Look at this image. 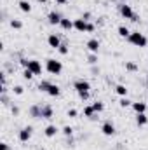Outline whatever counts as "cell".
<instances>
[{"mask_svg":"<svg viewBox=\"0 0 148 150\" xmlns=\"http://www.w3.org/2000/svg\"><path fill=\"white\" fill-rule=\"evenodd\" d=\"M136 124H138L140 127L147 126V124H148V117H147V113H136Z\"/></svg>","mask_w":148,"mask_h":150,"instance_id":"obj_18","label":"cell"},{"mask_svg":"<svg viewBox=\"0 0 148 150\" xmlns=\"http://www.w3.org/2000/svg\"><path fill=\"white\" fill-rule=\"evenodd\" d=\"M78 96H80V100H89V93H78Z\"/></svg>","mask_w":148,"mask_h":150,"instance_id":"obj_34","label":"cell"},{"mask_svg":"<svg viewBox=\"0 0 148 150\" xmlns=\"http://www.w3.org/2000/svg\"><path fill=\"white\" fill-rule=\"evenodd\" d=\"M115 93L124 98V96H127V87H125L124 84H117V86H115Z\"/></svg>","mask_w":148,"mask_h":150,"instance_id":"obj_20","label":"cell"},{"mask_svg":"<svg viewBox=\"0 0 148 150\" xmlns=\"http://www.w3.org/2000/svg\"><path fill=\"white\" fill-rule=\"evenodd\" d=\"M58 52H59L61 56H66V54L70 52V49H68V45H66V44H61V45L58 47Z\"/></svg>","mask_w":148,"mask_h":150,"instance_id":"obj_26","label":"cell"},{"mask_svg":"<svg viewBox=\"0 0 148 150\" xmlns=\"http://www.w3.org/2000/svg\"><path fill=\"white\" fill-rule=\"evenodd\" d=\"M30 115L33 119H42V105H32L30 107Z\"/></svg>","mask_w":148,"mask_h":150,"instance_id":"obj_15","label":"cell"},{"mask_svg":"<svg viewBox=\"0 0 148 150\" xmlns=\"http://www.w3.org/2000/svg\"><path fill=\"white\" fill-rule=\"evenodd\" d=\"M0 150H9V145L7 143H0Z\"/></svg>","mask_w":148,"mask_h":150,"instance_id":"obj_37","label":"cell"},{"mask_svg":"<svg viewBox=\"0 0 148 150\" xmlns=\"http://www.w3.org/2000/svg\"><path fill=\"white\" fill-rule=\"evenodd\" d=\"M73 89L77 93H89V91H91V84H89V80L77 79L73 82Z\"/></svg>","mask_w":148,"mask_h":150,"instance_id":"obj_3","label":"cell"},{"mask_svg":"<svg viewBox=\"0 0 148 150\" xmlns=\"http://www.w3.org/2000/svg\"><path fill=\"white\" fill-rule=\"evenodd\" d=\"M87 26H89V21H85L84 18H78V19L73 21V28L77 30V32H80V33L87 32Z\"/></svg>","mask_w":148,"mask_h":150,"instance_id":"obj_6","label":"cell"},{"mask_svg":"<svg viewBox=\"0 0 148 150\" xmlns=\"http://www.w3.org/2000/svg\"><path fill=\"white\" fill-rule=\"evenodd\" d=\"M117 33H118V37H122V38H127L129 35H131L129 28H127V26H124V25H120V26L117 28Z\"/></svg>","mask_w":148,"mask_h":150,"instance_id":"obj_19","label":"cell"},{"mask_svg":"<svg viewBox=\"0 0 148 150\" xmlns=\"http://www.w3.org/2000/svg\"><path fill=\"white\" fill-rule=\"evenodd\" d=\"M131 107L136 113H147V103H143V101H132Z\"/></svg>","mask_w":148,"mask_h":150,"instance_id":"obj_12","label":"cell"},{"mask_svg":"<svg viewBox=\"0 0 148 150\" xmlns=\"http://www.w3.org/2000/svg\"><path fill=\"white\" fill-rule=\"evenodd\" d=\"M68 117H77V110L75 108H70L68 110Z\"/></svg>","mask_w":148,"mask_h":150,"instance_id":"obj_36","label":"cell"},{"mask_svg":"<svg viewBox=\"0 0 148 150\" xmlns=\"http://www.w3.org/2000/svg\"><path fill=\"white\" fill-rule=\"evenodd\" d=\"M92 108H94V112L96 113H99V112L105 110V105H103L101 101H94V103H92Z\"/></svg>","mask_w":148,"mask_h":150,"instance_id":"obj_24","label":"cell"},{"mask_svg":"<svg viewBox=\"0 0 148 150\" xmlns=\"http://www.w3.org/2000/svg\"><path fill=\"white\" fill-rule=\"evenodd\" d=\"M94 30H96V26H94L92 23H89V26H87V33H92Z\"/></svg>","mask_w":148,"mask_h":150,"instance_id":"obj_35","label":"cell"},{"mask_svg":"<svg viewBox=\"0 0 148 150\" xmlns=\"http://www.w3.org/2000/svg\"><path fill=\"white\" fill-rule=\"evenodd\" d=\"M45 70L51 75H59L63 72V63L54 58H49V59H45Z\"/></svg>","mask_w":148,"mask_h":150,"instance_id":"obj_1","label":"cell"},{"mask_svg":"<svg viewBox=\"0 0 148 150\" xmlns=\"http://www.w3.org/2000/svg\"><path fill=\"white\" fill-rule=\"evenodd\" d=\"M94 108H92V105H87V107H84V117H87V119H92L94 117Z\"/></svg>","mask_w":148,"mask_h":150,"instance_id":"obj_22","label":"cell"},{"mask_svg":"<svg viewBox=\"0 0 148 150\" xmlns=\"http://www.w3.org/2000/svg\"><path fill=\"white\" fill-rule=\"evenodd\" d=\"M37 2H40V4H45V2H47V0H37Z\"/></svg>","mask_w":148,"mask_h":150,"instance_id":"obj_40","label":"cell"},{"mask_svg":"<svg viewBox=\"0 0 148 150\" xmlns=\"http://www.w3.org/2000/svg\"><path fill=\"white\" fill-rule=\"evenodd\" d=\"M54 2H56V4H59V5H66V2H68V0H54Z\"/></svg>","mask_w":148,"mask_h":150,"instance_id":"obj_38","label":"cell"},{"mask_svg":"<svg viewBox=\"0 0 148 150\" xmlns=\"http://www.w3.org/2000/svg\"><path fill=\"white\" fill-rule=\"evenodd\" d=\"M12 113H14V115H19V108H18V107H12Z\"/></svg>","mask_w":148,"mask_h":150,"instance_id":"obj_39","label":"cell"},{"mask_svg":"<svg viewBox=\"0 0 148 150\" xmlns=\"http://www.w3.org/2000/svg\"><path fill=\"white\" fill-rule=\"evenodd\" d=\"M61 133H63L65 136H68V138H72V134H73V127H72V126H65V127L61 129Z\"/></svg>","mask_w":148,"mask_h":150,"instance_id":"obj_28","label":"cell"},{"mask_svg":"<svg viewBox=\"0 0 148 150\" xmlns=\"http://www.w3.org/2000/svg\"><path fill=\"white\" fill-rule=\"evenodd\" d=\"M127 40L132 45H136V47H147V44H148L147 37L143 33H140V32H131V35L127 37Z\"/></svg>","mask_w":148,"mask_h":150,"instance_id":"obj_2","label":"cell"},{"mask_svg":"<svg viewBox=\"0 0 148 150\" xmlns=\"http://www.w3.org/2000/svg\"><path fill=\"white\" fill-rule=\"evenodd\" d=\"M122 2H127V0H122Z\"/></svg>","mask_w":148,"mask_h":150,"instance_id":"obj_41","label":"cell"},{"mask_svg":"<svg viewBox=\"0 0 148 150\" xmlns=\"http://www.w3.org/2000/svg\"><path fill=\"white\" fill-rule=\"evenodd\" d=\"M115 124L111 122V120H105L103 122V126H101V133L105 134V136H113L115 134Z\"/></svg>","mask_w":148,"mask_h":150,"instance_id":"obj_5","label":"cell"},{"mask_svg":"<svg viewBox=\"0 0 148 150\" xmlns=\"http://www.w3.org/2000/svg\"><path fill=\"white\" fill-rule=\"evenodd\" d=\"M118 105H120L122 108H127V107H131V105H132V101H131V100H129L127 96H124V98H122V100L118 101Z\"/></svg>","mask_w":148,"mask_h":150,"instance_id":"obj_23","label":"cell"},{"mask_svg":"<svg viewBox=\"0 0 148 150\" xmlns=\"http://www.w3.org/2000/svg\"><path fill=\"white\" fill-rule=\"evenodd\" d=\"M32 126H26V127H23L21 131H19V134H18V138H19V142H23V143H26L30 138H32Z\"/></svg>","mask_w":148,"mask_h":150,"instance_id":"obj_7","label":"cell"},{"mask_svg":"<svg viewBox=\"0 0 148 150\" xmlns=\"http://www.w3.org/2000/svg\"><path fill=\"white\" fill-rule=\"evenodd\" d=\"M118 12H120V16H122V18H125V19H132V18L136 16V14H134V11H132V7H131V5H127L125 2L118 5Z\"/></svg>","mask_w":148,"mask_h":150,"instance_id":"obj_4","label":"cell"},{"mask_svg":"<svg viewBox=\"0 0 148 150\" xmlns=\"http://www.w3.org/2000/svg\"><path fill=\"white\" fill-rule=\"evenodd\" d=\"M125 70H129V72H136V70H138V65L132 63V61H125Z\"/></svg>","mask_w":148,"mask_h":150,"instance_id":"obj_29","label":"cell"},{"mask_svg":"<svg viewBox=\"0 0 148 150\" xmlns=\"http://www.w3.org/2000/svg\"><path fill=\"white\" fill-rule=\"evenodd\" d=\"M18 5H19V9H21L23 12H30V11H32V5H30V2H28V0H19V4H18Z\"/></svg>","mask_w":148,"mask_h":150,"instance_id":"obj_21","label":"cell"},{"mask_svg":"<svg viewBox=\"0 0 148 150\" xmlns=\"http://www.w3.org/2000/svg\"><path fill=\"white\" fill-rule=\"evenodd\" d=\"M19 63H21V67H23V68H28V63H30V59H25V58H23Z\"/></svg>","mask_w":148,"mask_h":150,"instance_id":"obj_33","label":"cell"},{"mask_svg":"<svg viewBox=\"0 0 148 150\" xmlns=\"http://www.w3.org/2000/svg\"><path fill=\"white\" fill-rule=\"evenodd\" d=\"M58 131H59V129H58V127H56L54 124H49V126H47V127L44 129V134H45L47 138H54V136L58 134Z\"/></svg>","mask_w":148,"mask_h":150,"instance_id":"obj_14","label":"cell"},{"mask_svg":"<svg viewBox=\"0 0 148 150\" xmlns=\"http://www.w3.org/2000/svg\"><path fill=\"white\" fill-rule=\"evenodd\" d=\"M11 28H14V30H21V28H23V23H21L19 19H11Z\"/></svg>","mask_w":148,"mask_h":150,"instance_id":"obj_25","label":"cell"},{"mask_svg":"<svg viewBox=\"0 0 148 150\" xmlns=\"http://www.w3.org/2000/svg\"><path fill=\"white\" fill-rule=\"evenodd\" d=\"M47 44H49V47H52V49H58V47L61 45V38L58 37L56 33H51V35L47 37Z\"/></svg>","mask_w":148,"mask_h":150,"instance_id":"obj_10","label":"cell"},{"mask_svg":"<svg viewBox=\"0 0 148 150\" xmlns=\"http://www.w3.org/2000/svg\"><path fill=\"white\" fill-rule=\"evenodd\" d=\"M47 19H49L51 25H59L61 19H63V16H61L59 12H56V11H51V12L47 14Z\"/></svg>","mask_w":148,"mask_h":150,"instance_id":"obj_8","label":"cell"},{"mask_svg":"<svg viewBox=\"0 0 148 150\" xmlns=\"http://www.w3.org/2000/svg\"><path fill=\"white\" fill-rule=\"evenodd\" d=\"M49 86H51V82H49V80H42V82L38 84V91H44V93H47Z\"/></svg>","mask_w":148,"mask_h":150,"instance_id":"obj_27","label":"cell"},{"mask_svg":"<svg viewBox=\"0 0 148 150\" xmlns=\"http://www.w3.org/2000/svg\"><path fill=\"white\" fill-rule=\"evenodd\" d=\"M23 91H25L23 86H14V87H12V93H14V94H23Z\"/></svg>","mask_w":148,"mask_h":150,"instance_id":"obj_32","label":"cell"},{"mask_svg":"<svg viewBox=\"0 0 148 150\" xmlns=\"http://www.w3.org/2000/svg\"><path fill=\"white\" fill-rule=\"evenodd\" d=\"M47 94H49L51 98H58V96L61 94L59 86H58V84H51V86H49V89H47Z\"/></svg>","mask_w":148,"mask_h":150,"instance_id":"obj_13","label":"cell"},{"mask_svg":"<svg viewBox=\"0 0 148 150\" xmlns=\"http://www.w3.org/2000/svg\"><path fill=\"white\" fill-rule=\"evenodd\" d=\"M87 61H89V65H96V63H98V54L91 52V54H89V58H87Z\"/></svg>","mask_w":148,"mask_h":150,"instance_id":"obj_30","label":"cell"},{"mask_svg":"<svg viewBox=\"0 0 148 150\" xmlns=\"http://www.w3.org/2000/svg\"><path fill=\"white\" fill-rule=\"evenodd\" d=\"M54 110L51 105H42V119H52Z\"/></svg>","mask_w":148,"mask_h":150,"instance_id":"obj_16","label":"cell"},{"mask_svg":"<svg viewBox=\"0 0 148 150\" xmlns=\"http://www.w3.org/2000/svg\"><path fill=\"white\" fill-rule=\"evenodd\" d=\"M59 26H61L63 30L70 32V30H73V21H72V19H68V18H63V19H61V23H59Z\"/></svg>","mask_w":148,"mask_h":150,"instance_id":"obj_17","label":"cell"},{"mask_svg":"<svg viewBox=\"0 0 148 150\" xmlns=\"http://www.w3.org/2000/svg\"><path fill=\"white\" fill-rule=\"evenodd\" d=\"M33 75H35V74H33L32 70H28V68H25V72H23V77H25L26 80H30V79H32Z\"/></svg>","mask_w":148,"mask_h":150,"instance_id":"obj_31","label":"cell"},{"mask_svg":"<svg viewBox=\"0 0 148 150\" xmlns=\"http://www.w3.org/2000/svg\"><path fill=\"white\" fill-rule=\"evenodd\" d=\"M28 70H32L35 75H40L42 74V65H40V61H37V59H30V63H28Z\"/></svg>","mask_w":148,"mask_h":150,"instance_id":"obj_11","label":"cell"},{"mask_svg":"<svg viewBox=\"0 0 148 150\" xmlns=\"http://www.w3.org/2000/svg\"><path fill=\"white\" fill-rule=\"evenodd\" d=\"M85 45H87V49H89L91 52L98 54V51H99V45H101V44H99V40H98V38H89Z\"/></svg>","mask_w":148,"mask_h":150,"instance_id":"obj_9","label":"cell"}]
</instances>
